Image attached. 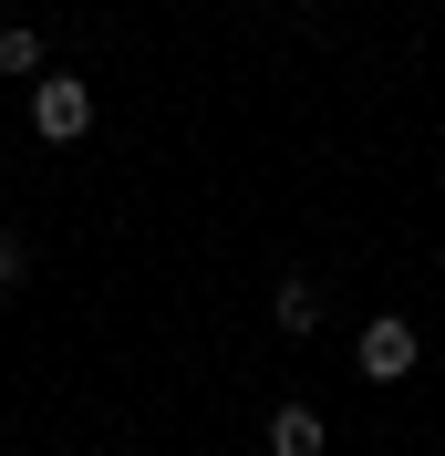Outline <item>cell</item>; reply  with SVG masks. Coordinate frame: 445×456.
<instances>
[{"label": "cell", "mask_w": 445, "mask_h": 456, "mask_svg": "<svg viewBox=\"0 0 445 456\" xmlns=\"http://www.w3.org/2000/svg\"><path fill=\"white\" fill-rule=\"evenodd\" d=\"M352 373H362V384H404V373H415V322H362Z\"/></svg>", "instance_id": "7a4b0ae2"}, {"label": "cell", "mask_w": 445, "mask_h": 456, "mask_svg": "<svg viewBox=\"0 0 445 456\" xmlns=\"http://www.w3.org/2000/svg\"><path fill=\"white\" fill-rule=\"evenodd\" d=\"M0 73H42V31L31 21H0Z\"/></svg>", "instance_id": "5b68a950"}, {"label": "cell", "mask_w": 445, "mask_h": 456, "mask_svg": "<svg viewBox=\"0 0 445 456\" xmlns=\"http://www.w3.org/2000/svg\"><path fill=\"white\" fill-rule=\"evenodd\" d=\"M31 135H42V145H84L93 135V94L73 84V73H42V94H31Z\"/></svg>", "instance_id": "6da1fadb"}, {"label": "cell", "mask_w": 445, "mask_h": 456, "mask_svg": "<svg viewBox=\"0 0 445 456\" xmlns=\"http://www.w3.org/2000/svg\"><path fill=\"white\" fill-rule=\"evenodd\" d=\"M270 312H279V332L301 342V332H321V290H311V281H279V290H270Z\"/></svg>", "instance_id": "277c9868"}, {"label": "cell", "mask_w": 445, "mask_h": 456, "mask_svg": "<svg viewBox=\"0 0 445 456\" xmlns=\"http://www.w3.org/2000/svg\"><path fill=\"white\" fill-rule=\"evenodd\" d=\"M270 456H321V415L311 404H279L270 415Z\"/></svg>", "instance_id": "3957f363"}, {"label": "cell", "mask_w": 445, "mask_h": 456, "mask_svg": "<svg viewBox=\"0 0 445 456\" xmlns=\"http://www.w3.org/2000/svg\"><path fill=\"white\" fill-rule=\"evenodd\" d=\"M21 270H31V249H21V239H11V228H0V290L21 281Z\"/></svg>", "instance_id": "8992f818"}]
</instances>
